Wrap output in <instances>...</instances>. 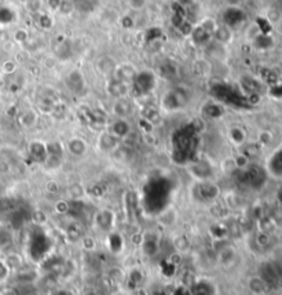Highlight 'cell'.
Listing matches in <instances>:
<instances>
[{
  "instance_id": "1",
  "label": "cell",
  "mask_w": 282,
  "mask_h": 295,
  "mask_svg": "<svg viewBox=\"0 0 282 295\" xmlns=\"http://www.w3.org/2000/svg\"><path fill=\"white\" fill-rule=\"evenodd\" d=\"M259 276L264 280L267 287H276L282 281V267L276 262H266L260 267Z\"/></svg>"
},
{
  "instance_id": "2",
  "label": "cell",
  "mask_w": 282,
  "mask_h": 295,
  "mask_svg": "<svg viewBox=\"0 0 282 295\" xmlns=\"http://www.w3.org/2000/svg\"><path fill=\"white\" fill-rule=\"evenodd\" d=\"M186 95L183 91L179 90H170L166 91V95L161 98V104L162 106L168 109V111H178L183 106L186 105Z\"/></svg>"
},
{
  "instance_id": "3",
  "label": "cell",
  "mask_w": 282,
  "mask_h": 295,
  "mask_svg": "<svg viewBox=\"0 0 282 295\" xmlns=\"http://www.w3.org/2000/svg\"><path fill=\"white\" fill-rule=\"evenodd\" d=\"M134 90L138 94H148L152 90L154 89V76L150 72H140L136 73V76L134 79Z\"/></svg>"
},
{
  "instance_id": "4",
  "label": "cell",
  "mask_w": 282,
  "mask_h": 295,
  "mask_svg": "<svg viewBox=\"0 0 282 295\" xmlns=\"http://www.w3.org/2000/svg\"><path fill=\"white\" fill-rule=\"evenodd\" d=\"M194 193H197V199H198V200L212 201L215 200L216 197L219 196V188H218L215 184H212V182L202 181V182H200V184L196 186Z\"/></svg>"
},
{
  "instance_id": "5",
  "label": "cell",
  "mask_w": 282,
  "mask_h": 295,
  "mask_svg": "<svg viewBox=\"0 0 282 295\" xmlns=\"http://www.w3.org/2000/svg\"><path fill=\"white\" fill-rule=\"evenodd\" d=\"M66 83L69 86V89L72 90L74 94H82L84 87H86L83 73L78 71V69H74V71H72V72L68 75Z\"/></svg>"
},
{
  "instance_id": "6",
  "label": "cell",
  "mask_w": 282,
  "mask_h": 295,
  "mask_svg": "<svg viewBox=\"0 0 282 295\" xmlns=\"http://www.w3.org/2000/svg\"><path fill=\"white\" fill-rule=\"evenodd\" d=\"M244 20V13L237 9V7H228L224 14H223V21L224 25L228 28H234L237 27L238 24L242 23Z\"/></svg>"
},
{
  "instance_id": "7",
  "label": "cell",
  "mask_w": 282,
  "mask_h": 295,
  "mask_svg": "<svg viewBox=\"0 0 282 295\" xmlns=\"http://www.w3.org/2000/svg\"><path fill=\"white\" fill-rule=\"evenodd\" d=\"M116 79L117 80H122L124 83H132L134 79L136 76V72H135V68L130 64H122V65H117L116 69Z\"/></svg>"
},
{
  "instance_id": "8",
  "label": "cell",
  "mask_w": 282,
  "mask_h": 295,
  "mask_svg": "<svg viewBox=\"0 0 282 295\" xmlns=\"http://www.w3.org/2000/svg\"><path fill=\"white\" fill-rule=\"evenodd\" d=\"M29 155L34 159L36 162H43L47 159V145L40 142V141H34L29 144Z\"/></svg>"
},
{
  "instance_id": "9",
  "label": "cell",
  "mask_w": 282,
  "mask_h": 295,
  "mask_svg": "<svg viewBox=\"0 0 282 295\" xmlns=\"http://www.w3.org/2000/svg\"><path fill=\"white\" fill-rule=\"evenodd\" d=\"M128 90H130V84L124 83L122 80H110L108 83V93L113 97H117V98H122L124 95H127Z\"/></svg>"
},
{
  "instance_id": "10",
  "label": "cell",
  "mask_w": 282,
  "mask_h": 295,
  "mask_svg": "<svg viewBox=\"0 0 282 295\" xmlns=\"http://www.w3.org/2000/svg\"><path fill=\"white\" fill-rule=\"evenodd\" d=\"M118 139L120 138H117L112 131H105V133L100 134L98 145H100V148L102 151H113L118 145Z\"/></svg>"
},
{
  "instance_id": "11",
  "label": "cell",
  "mask_w": 282,
  "mask_h": 295,
  "mask_svg": "<svg viewBox=\"0 0 282 295\" xmlns=\"http://www.w3.org/2000/svg\"><path fill=\"white\" fill-rule=\"evenodd\" d=\"M68 151L70 152L73 156H83L87 152V142L80 137H73L68 142Z\"/></svg>"
},
{
  "instance_id": "12",
  "label": "cell",
  "mask_w": 282,
  "mask_h": 295,
  "mask_svg": "<svg viewBox=\"0 0 282 295\" xmlns=\"http://www.w3.org/2000/svg\"><path fill=\"white\" fill-rule=\"evenodd\" d=\"M192 171L193 174L201 181H206L210 178V174H212V170H210V166L206 162H198L194 163L193 167H192Z\"/></svg>"
},
{
  "instance_id": "13",
  "label": "cell",
  "mask_w": 282,
  "mask_h": 295,
  "mask_svg": "<svg viewBox=\"0 0 282 295\" xmlns=\"http://www.w3.org/2000/svg\"><path fill=\"white\" fill-rule=\"evenodd\" d=\"M113 113L116 115L118 119H124L131 113V104L126 101L124 98H118V100L113 104Z\"/></svg>"
},
{
  "instance_id": "14",
  "label": "cell",
  "mask_w": 282,
  "mask_h": 295,
  "mask_svg": "<svg viewBox=\"0 0 282 295\" xmlns=\"http://www.w3.org/2000/svg\"><path fill=\"white\" fill-rule=\"evenodd\" d=\"M112 133L114 134L117 138H126L131 131H130L128 123L126 122L124 119H118V120H116V122L113 123V126H112Z\"/></svg>"
},
{
  "instance_id": "15",
  "label": "cell",
  "mask_w": 282,
  "mask_h": 295,
  "mask_svg": "<svg viewBox=\"0 0 282 295\" xmlns=\"http://www.w3.org/2000/svg\"><path fill=\"white\" fill-rule=\"evenodd\" d=\"M241 86H242V91L245 94H259V90H260V84L252 78H242L241 80Z\"/></svg>"
},
{
  "instance_id": "16",
  "label": "cell",
  "mask_w": 282,
  "mask_h": 295,
  "mask_svg": "<svg viewBox=\"0 0 282 295\" xmlns=\"http://www.w3.org/2000/svg\"><path fill=\"white\" fill-rule=\"evenodd\" d=\"M116 62L112 60L110 57H104V58H100L98 61H96V68L100 69V73H110L114 72V69H116Z\"/></svg>"
},
{
  "instance_id": "17",
  "label": "cell",
  "mask_w": 282,
  "mask_h": 295,
  "mask_svg": "<svg viewBox=\"0 0 282 295\" xmlns=\"http://www.w3.org/2000/svg\"><path fill=\"white\" fill-rule=\"evenodd\" d=\"M142 119L148 120V122H150L153 126H154L156 123H158L161 120V115H160V112L157 111L156 108L148 105V106H144V111H142Z\"/></svg>"
},
{
  "instance_id": "18",
  "label": "cell",
  "mask_w": 282,
  "mask_h": 295,
  "mask_svg": "<svg viewBox=\"0 0 282 295\" xmlns=\"http://www.w3.org/2000/svg\"><path fill=\"white\" fill-rule=\"evenodd\" d=\"M192 38H193V42L196 45H205L208 40H210V35L205 31L201 25L193 28V32H192Z\"/></svg>"
},
{
  "instance_id": "19",
  "label": "cell",
  "mask_w": 282,
  "mask_h": 295,
  "mask_svg": "<svg viewBox=\"0 0 282 295\" xmlns=\"http://www.w3.org/2000/svg\"><path fill=\"white\" fill-rule=\"evenodd\" d=\"M214 38L216 39V42H219V43H228L230 40H232V31L226 25H222V27H218L216 31L212 35Z\"/></svg>"
},
{
  "instance_id": "20",
  "label": "cell",
  "mask_w": 282,
  "mask_h": 295,
  "mask_svg": "<svg viewBox=\"0 0 282 295\" xmlns=\"http://www.w3.org/2000/svg\"><path fill=\"white\" fill-rule=\"evenodd\" d=\"M249 289L254 294H263V292H266V289H268V287H267L264 280L260 277V276H254V277L249 280Z\"/></svg>"
},
{
  "instance_id": "21",
  "label": "cell",
  "mask_w": 282,
  "mask_h": 295,
  "mask_svg": "<svg viewBox=\"0 0 282 295\" xmlns=\"http://www.w3.org/2000/svg\"><path fill=\"white\" fill-rule=\"evenodd\" d=\"M202 112L206 117L210 119H219L223 115V109L219 104H206L202 108Z\"/></svg>"
},
{
  "instance_id": "22",
  "label": "cell",
  "mask_w": 282,
  "mask_h": 295,
  "mask_svg": "<svg viewBox=\"0 0 282 295\" xmlns=\"http://www.w3.org/2000/svg\"><path fill=\"white\" fill-rule=\"evenodd\" d=\"M20 123L22 124L24 127H34V124L38 123V115L34 111H26L24 112L22 115L20 116Z\"/></svg>"
},
{
  "instance_id": "23",
  "label": "cell",
  "mask_w": 282,
  "mask_h": 295,
  "mask_svg": "<svg viewBox=\"0 0 282 295\" xmlns=\"http://www.w3.org/2000/svg\"><path fill=\"white\" fill-rule=\"evenodd\" d=\"M228 138L232 144L242 145L245 141V133L241 127H232L228 130Z\"/></svg>"
},
{
  "instance_id": "24",
  "label": "cell",
  "mask_w": 282,
  "mask_h": 295,
  "mask_svg": "<svg viewBox=\"0 0 282 295\" xmlns=\"http://www.w3.org/2000/svg\"><path fill=\"white\" fill-rule=\"evenodd\" d=\"M110 217H112V214L109 211H102L95 217V221H96V223L100 225V228L108 229L109 226H110V222H112Z\"/></svg>"
},
{
  "instance_id": "25",
  "label": "cell",
  "mask_w": 282,
  "mask_h": 295,
  "mask_svg": "<svg viewBox=\"0 0 282 295\" xmlns=\"http://www.w3.org/2000/svg\"><path fill=\"white\" fill-rule=\"evenodd\" d=\"M17 62L12 61V60H6V61L2 64V72L4 75H12V73L17 71Z\"/></svg>"
},
{
  "instance_id": "26",
  "label": "cell",
  "mask_w": 282,
  "mask_h": 295,
  "mask_svg": "<svg viewBox=\"0 0 282 295\" xmlns=\"http://www.w3.org/2000/svg\"><path fill=\"white\" fill-rule=\"evenodd\" d=\"M14 40L20 43V45H24V43H26L29 40V34L26 29L20 28L17 29L16 32H14Z\"/></svg>"
},
{
  "instance_id": "27",
  "label": "cell",
  "mask_w": 282,
  "mask_h": 295,
  "mask_svg": "<svg viewBox=\"0 0 282 295\" xmlns=\"http://www.w3.org/2000/svg\"><path fill=\"white\" fill-rule=\"evenodd\" d=\"M161 38V31L158 28H152L148 31L146 34V42L148 43H153L156 40H158Z\"/></svg>"
},
{
  "instance_id": "28",
  "label": "cell",
  "mask_w": 282,
  "mask_h": 295,
  "mask_svg": "<svg viewBox=\"0 0 282 295\" xmlns=\"http://www.w3.org/2000/svg\"><path fill=\"white\" fill-rule=\"evenodd\" d=\"M160 69L161 75L166 76V78H172V76H175V73H176V68L174 67L172 64H166V65H162Z\"/></svg>"
},
{
  "instance_id": "29",
  "label": "cell",
  "mask_w": 282,
  "mask_h": 295,
  "mask_svg": "<svg viewBox=\"0 0 282 295\" xmlns=\"http://www.w3.org/2000/svg\"><path fill=\"white\" fill-rule=\"evenodd\" d=\"M8 273H10V267L6 263V261H2L0 259V283L4 281L8 277Z\"/></svg>"
},
{
  "instance_id": "30",
  "label": "cell",
  "mask_w": 282,
  "mask_h": 295,
  "mask_svg": "<svg viewBox=\"0 0 282 295\" xmlns=\"http://www.w3.org/2000/svg\"><path fill=\"white\" fill-rule=\"evenodd\" d=\"M39 25L43 29H50L51 27H52V20H51L48 16L43 14V16H40L39 18Z\"/></svg>"
},
{
  "instance_id": "31",
  "label": "cell",
  "mask_w": 282,
  "mask_h": 295,
  "mask_svg": "<svg viewBox=\"0 0 282 295\" xmlns=\"http://www.w3.org/2000/svg\"><path fill=\"white\" fill-rule=\"evenodd\" d=\"M120 24H122V27L124 29H131L134 28V20L130 16H126V17L122 18V21H120Z\"/></svg>"
},
{
  "instance_id": "32",
  "label": "cell",
  "mask_w": 282,
  "mask_h": 295,
  "mask_svg": "<svg viewBox=\"0 0 282 295\" xmlns=\"http://www.w3.org/2000/svg\"><path fill=\"white\" fill-rule=\"evenodd\" d=\"M142 127L144 133H152V130H153V124L148 120H144V119H140L139 120V128Z\"/></svg>"
},
{
  "instance_id": "33",
  "label": "cell",
  "mask_w": 282,
  "mask_h": 295,
  "mask_svg": "<svg viewBox=\"0 0 282 295\" xmlns=\"http://www.w3.org/2000/svg\"><path fill=\"white\" fill-rule=\"evenodd\" d=\"M58 10H61L62 13H65V14H68V13H70L73 10V6L69 3V2H66V0H62L61 2V6H60V9Z\"/></svg>"
},
{
  "instance_id": "34",
  "label": "cell",
  "mask_w": 282,
  "mask_h": 295,
  "mask_svg": "<svg viewBox=\"0 0 282 295\" xmlns=\"http://www.w3.org/2000/svg\"><path fill=\"white\" fill-rule=\"evenodd\" d=\"M56 211L68 212L69 211V204H68L66 201H58V204H56Z\"/></svg>"
},
{
  "instance_id": "35",
  "label": "cell",
  "mask_w": 282,
  "mask_h": 295,
  "mask_svg": "<svg viewBox=\"0 0 282 295\" xmlns=\"http://www.w3.org/2000/svg\"><path fill=\"white\" fill-rule=\"evenodd\" d=\"M130 3L134 9H140V7H144V0H130Z\"/></svg>"
},
{
  "instance_id": "36",
  "label": "cell",
  "mask_w": 282,
  "mask_h": 295,
  "mask_svg": "<svg viewBox=\"0 0 282 295\" xmlns=\"http://www.w3.org/2000/svg\"><path fill=\"white\" fill-rule=\"evenodd\" d=\"M61 2L62 0H48V5H50L51 9L58 10V9H60V6H61Z\"/></svg>"
},
{
  "instance_id": "37",
  "label": "cell",
  "mask_w": 282,
  "mask_h": 295,
  "mask_svg": "<svg viewBox=\"0 0 282 295\" xmlns=\"http://www.w3.org/2000/svg\"><path fill=\"white\" fill-rule=\"evenodd\" d=\"M271 139L270 133H262L260 134V142H263V144H267L268 141Z\"/></svg>"
},
{
  "instance_id": "38",
  "label": "cell",
  "mask_w": 282,
  "mask_h": 295,
  "mask_svg": "<svg viewBox=\"0 0 282 295\" xmlns=\"http://www.w3.org/2000/svg\"><path fill=\"white\" fill-rule=\"evenodd\" d=\"M176 3L178 5H180L182 7H184V9H188V6L193 5V0H178Z\"/></svg>"
},
{
  "instance_id": "39",
  "label": "cell",
  "mask_w": 282,
  "mask_h": 295,
  "mask_svg": "<svg viewBox=\"0 0 282 295\" xmlns=\"http://www.w3.org/2000/svg\"><path fill=\"white\" fill-rule=\"evenodd\" d=\"M47 189H48V192H51V193H56V192H58V185H56V182H50V184L47 185Z\"/></svg>"
}]
</instances>
